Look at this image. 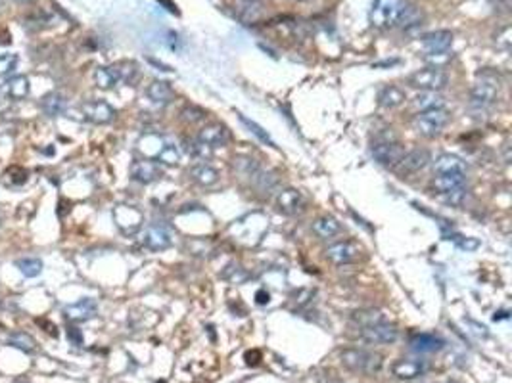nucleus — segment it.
Returning a JSON list of instances; mask_svg holds the SVG:
<instances>
[{
  "label": "nucleus",
  "instance_id": "obj_30",
  "mask_svg": "<svg viewBox=\"0 0 512 383\" xmlns=\"http://www.w3.org/2000/svg\"><path fill=\"white\" fill-rule=\"evenodd\" d=\"M412 106H415L418 111L443 108V98H441L438 92H422V95H418L417 98L412 100Z\"/></svg>",
  "mask_w": 512,
  "mask_h": 383
},
{
  "label": "nucleus",
  "instance_id": "obj_7",
  "mask_svg": "<svg viewBox=\"0 0 512 383\" xmlns=\"http://www.w3.org/2000/svg\"><path fill=\"white\" fill-rule=\"evenodd\" d=\"M371 154L380 165L395 169L399 165V162L403 159L405 148L403 144H399L398 140H380L372 146Z\"/></svg>",
  "mask_w": 512,
  "mask_h": 383
},
{
  "label": "nucleus",
  "instance_id": "obj_24",
  "mask_svg": "<svg viewBox=\"0 0 512 383\" xmlns=\"http://www.w3.org/2000/svg\"><path fill=\"white\" fill-rule=\"evenodd\" d=\"M313 232L323 240H331V238L342 234V224L334 217H318L317 221L313 222Z\"/></svg>",
  "mask_w": 512,
  "mask_h": 383
},
{
  "label": "nucleus",
  "instance_id": "obj_16",
  "mask_svg": "<svg viewBox=\"0 0 512 383\" xmlns=\"http://www.w3.org/2000/svg\"><path fill=\"white\" fill-rule=\"evenodd\" d=\"M431 162V155L428 150H412V152H405L403 159L399 162L398 169L401 175H412V173H418Z\"/></svg>",
  "mask_w": 512,
  "mask_h": 383
},
{
  "label": "nucleus",
  "instance_id": "obj_6",
  "mask_svg": "<svg viewBox=\"0 0 512 383\" xmlns=\"http://www.w3.org/2000/svg\"><path fill=\"white\" fill-rule=\"evenodd\" d=\"M114 222L117 229L121 230L125 236H135L138 230L142 229V224H144V215H142V211L135 205H117L114 209Z\"/></svg>",
  "mask_w": 512,
  "mask_h": 383
},
{
  "label": "nucleus",
  "instance_id": "obj_5",
  "mask_svg": "<svg viewBox=\"0 0 512 383\" xmlns=\"http://www.w3.org/2000/svg\"><path fill=\"white\" fill-rule=\"evenodd\" d=\"M409 87L412 88H420L424 92H438V90H443L447 87V73L443 69L438 68V66H430V68L418 69L412 75H409Z\"/></svg>",
  "mask_w": 512,
  "mask_h": 383
},
{
  "label": "nucleus",
  "instance_id": "obj_10",
  "mask_svg": "<svg viewBox=\"0 0 512 383\" xmlns=\"http://www.w3.org/2000/svg\"><path fill=\"white\" fill-rule=\"evenodd\" d=\"M361 329V337L367 343H374V345H386V343H393L398 339V328L390 322H378L372 326H364Z\"/></svg>",
  "mask_w": 512,
  "mask_h": 383
},
{
  "label": "nucleus",
  "instance_id": "obj_28",
  "mask_svg": "<svg viewBox=\"0 0 512 383\" xmlns=\"http://www.w3.org/2000/svg\"><path fill=\"white\" fill-rule=\"evenodd\" d=\"M14 265L25 278H37L44 269V265L39 257H23V259H18Z\"/></svg>",
  "mask_w": 512,
  "mask_h": 383
},
{
  "label": "nucleus",
  "instance_id": "obj_38",
  "mask_svg": "<svg viewBox=\"0 0 512 383\" xmlns=\"http://www.w3.org/2000/svg\"><path fill=\"white\" fill-rule=\"evenodd\" d=\"M443 195V200L447 203H451V205H460V203L465 202V197H466V188L465 186H460V188H455L451 190V192H445Z\"/></svg>",
  "mask_w": 512,
  "mask_h": 383
},
{
  "label": "nucleus",
  "instance_id": "obj_41",
  "mask_svg": "<svg viewBox=\"0 0 512 383\" xmlns=\"http://www.w3.org/2000/svg\"><path fill=\"white\" fill-rule=\"evenodd\" d=\"M18 2H33V0H18Z\"/></svg>",
  "mask_w": 512,
  "mask_h": 383
},
{
  "label": "nucleus",
  "instance_id": "obj_15",
  "mask_svg": "<svg viewBox=\"0 0 512 383\" xmlns=\"http://www.w3.org/2000/svg\"><path fill=\"white\" fill-rule=\"evenodd\" d=\"M96 310H98V307H96L95 299L85 297L81 301L68 305V307L64 309V316H66V320H69V322L81 324L90 320V318L96 315Z\"/></svg>",
  "mask_w": 512,
  "mask_h": 383
},
{
  "label": "nucleus",
  "instance_id": "obj_9",
  "mask_svg": "<svg viewBox=\"0 0 512 383\" xmlns=\"http://www.w3.org/2000/svg\"><path fill=\"white\" fill-rule=\"evenodd\" d=\"M81 114L85 119L96 125H108L115 119V109L104 100H88L81 104Z\"/></svg>",
  "mask_w": 512,
  "mask_h": 383
},
{
  "label": "nucleus",
  "instance_id": "obj_36",
  "mask_svg": "<svg viewBox=\"0 0 512 383\" xmlns=\"http://www.w3.org/2000/svg\"><path fill=\"white\" fill-rule=\"evenodd\" d=\"M179 157H181V154H179V150H177L175 144L167 142V146L162 150V154L157 155L155 162L163 163V165H177V163H179Z\"/></svg>",
  "mask_w": 512,
  "mask_h": 383
},
{
  "label": "nucleus",
  "instance_id": "obj_25",
  "mask_svg": "<svg viewBox=\"0 0 512 383\" xmlns=\"http://www.w3.org/2000/svg\"><path fill=\"white\" fill-rule=\"evenodd\" d=\"M445 345L443 339H439V337L431 336V334H418L411 339V351L415 353H436L439 351L441 347Z\"/></svg>",
  "mask_w": 512,
  "mask_h": 383
},
{
  "label": "nucleus",
  "instance_id": "obj_27",
  "mask_svg": "<svg viewBox=\"0 0 512 383\" xmlns=\"http://www.w3.org/2000/svg\"><path fill=\"white\" fill-rule=\"evenodd\" d=\"M465 175H436L434 181H431V186L438 190L439 194H445V192H451V190L465 186Z\"/></svg>",
  "mask_w": 512,
  "mask_h": 383
},
{
  "label": "nucleus",
  "instance_id": "obj_22",
  "mask_svg": "<svg viewBox=\"0 0 512 383\" xmlns=\"http://www.w3.org/2000/svg\"><path fill=\"white\" fill-rule=\"evenodd\" d=\"M2 92L12 98V100H23L29 95V81L25 75H16L10 77L4 85H2Z\"/></svg>",
  "mask_w": 512,
  "mask_h": 383
},
{
  "label": "nucleus",
  "instance_id": "obj_13",
  "mask_svg": "<svg viewBox=\"0 0 512 383\" xmlns=\"http://www.w3.org/2000/svg\"><path fill=\"white\" fill-rule=\"evenodd\" d=\"M277 209L284 215H299L305 209V197L296 188H284L277 195Z\"/></svg>",
  "mask_w": 512,
  "mask_h": 383
},
{
  "label": "nucleus",
  "instance_id": "obj_4",
  "mask_svg": "<svg viewBox=\"0 0 512 383\" xmlns=\"http://www.w3.org/2000/svg\"><path fill=\"white\" fill-rule=\"evenodd\" d=\"M340 358L345 368L359 372V374H374L382 368V356L371 353V351L345 349L340 353Z\"/></svg>",
  "mask_w": 512,
  "mask_h": 383
},
{
  "label": "nucleus",
  "instance_id": "obj_37",
  "mask_svg": "<svg viewBox=\"0 0 512 383\" xmlns=\"http://www.w3.org/2000/svg\"><path fill=\"white\" fill-rule=\"evenodd\" d=\"M181 117L182 121H186L192 125V123L203 121V119H206V111L198 108V106H186V108L181 111Z\"/></svg>",
  "mask_w": 512,
  "mask_h": 383
},
{
  "label": "nucleus",
  "instance_id": "obj_39",
  "mask_svg": "<svg viewBox=\"0 0 512 383\" xmlns=\"http://www.w3.org/2000/svg\"><path fill=\"white\" fill-rule=\"evenodd\" d=\"M455 242H457L458 248L466 249V251H474V249L480 248V242L474 238H455Z\"/></svg>",
  "mask_w": 512,
  "mask_h": 383
},
{
  "label": "nucleus",
  "instance_id": "obj_17",
  "mask_svg": "<svg viewBox=\"0 0 512 383\" xmlns=\"http://www.w3.org/2000/svg\"><path fill=\"white\" fill-rule=\"evenodd\" d=\"M453 44L451 31H434L422 37V47L430 56L447 54Z\"/></svg>",
  "mask_w": 512,
  "mask_h": 383
},
{
  "label": "nucleus",
  "instance_id": "obj_32",
  "mask_svg": "<svg viewBox=\"0 0 512 383\" xmlns=\"http://www.w3.org/2000/svg\"><path fill=\"white\" fill-rule=\"evenodd\" d=\"M351 320L357 324L359 328H364V326H372V324L384 322L386 318H384V315L380 312V310L363 309V310H357V312H353Z\"/></svg>",
  "mask_w": 512,
  "mask_h": 383
},
{
  "label": "nucleus",
  "instance_id": "obj_29",
  "mask_svg": "<svg viewBox=\"0 0 512 383\" xmlns=\"http://www.w3.org/2000/svg\"><path fill=\"white\" fill-rule=\"evenodd\" d=\"M112 68L115 69L119 83L133 85V83L136 81V77H138V68H136L135 61H129V60L117 61V63H112Z\"/></svg>",
  "mask_w": 512,
  "mask_h": 383
},
{
  "label": "nucleus",
  "instance_id": "obj_42",
  "mask_svg": "<svg viewBox=\"0 0 512 383\" xmlns=\"http://www.w3.org/2000/svg\"><path fill=\"white\" fill-rule=\"evenodd\" d=\"M0 224H2V221H0Z\"/></svg>",
  "mask_w": 512,
  "mask_h": 383
},
{
  "label": "nucleus",
  "instance_id": "obj_26",
  "mask_svg": "<svg viewBox=\"0 0 512 383\" xmlns=\"http://www.w3.org/2000/svg\"><path fill=\"white\" fill-rule=\"evenodd\" d=\"M405 92L401 90L399 87L395 85H388L384 87L380 92H378V104H380V108H386V109H393L401 106L405 102Z\"/></svg>",
  "mask_w": 512,
  "mask_h": 383
},
{
  "label": "nucleus",
  "instance_id": "obj_3",
  "mask_svg": "<svg viewBox=\"0 0 512 383\" xmlns=\"http://www.w3.org/2000/svg\"><path fill=\"white\" fill-rule=\"evenodd\" d=\"M449 119H451V114L445 108L426 109V111H418L415 121H412V127L417 130V135L434 138L447 127Z\"/></svg>",
  "mask_w": 512,
  "mask_h": 383
},
{
  "label": "nucleus",
  "instance_id": "obj_34",
  "mask_svg": "<svg viewBox=\"0 0 512 383\" xmlns=\"http://www.w3.org/2000/svg\"><path fill=\"white\" fill-rule=\"evenodd\" d=\"M10 345L16 347V349L25 351V353H31V351L37 349L35 339L29 334H25V332H16V334H12L10 336Z\"/></svg>",
  "mask_w": 512,
  "mask_h": 383
},
{
  "label": "nucleus",
  "instance_id": "obj_23",
  "mask_svg": "<svg viewBox=\"0 0 512 383\" xmlns=\"http://www.w3.org/2000/svg\"><path fill=\"white\" fill-rule=\"evenodd\" d=\"M426 370V364L422 360H398V363L391 366L393 376H398L399 379H415Z\"/></svg>",
  "mask_w": 512,
  "mask_h": 383
},
{
  "label": "nucleus",
  "instance_id": "obj_43",
  "mask_svg": "<svg viewBox=\"0 0 512 383\" xmlns=\"http://www.w3.org/2000/svg\"><path fill=\"white\" fill-rule=\"evenodd\" d=\"M451 383H455V382H451Z\"/></svg>",
  "mask_w": 512,
  "mask_h": 383
},
{
  "label": "nucleus",
  "instance_id": "obj_1",
  "mask_svg": "<svg viewBox=\"0 0 512 383\" xmlns=\"http://www.w3.org/2000/svg\"><path fill=\"white\" fill-rule=\"evenodd\" d=\"M418 12L409 0H374L369 21L376 29H393L399 25H417Z\"/></svg>",
  "mask_w": 512,
  "mask_h": 383
},
{
  "label": "nucleus",
  "instance_id": "obj_14",
  "mask_svg": "<svg viewBox=\"0 0 512 383\" xmlns=\"http://www.w3.org/2000/svg\"><path fill=\"white\" fill-rule=\"evenodd\" d=\"M196 138L202 142V144H206L208 148L215 150L227 146L230 140V135L229 130H227V127H222L219 123H209V125L200 128V133H198Z\"/></svg>",
  "mask_w": 512,
  "mask_h": 383
},
{
  "label": "nucleus",
  "instance_id": "obj_2",
  "mask_svg": "<svg viewBox=\"0 0 512 383\" xmlns=\"http://www.w3.org/2000/svg\"><path fill=\"white\" fill-rule=\"evenodd\" d=\"M499 81L493 75H478V81L472 87L470 92V108L474 111H485L495 106L499 100Z\"/></svg>",
  "mask_w": 512,
  "mask_h": 383
},
{
  "label": "nucleus",
  "instance_id": "obj_33",
  "mask_svg": "<svg viewBox=\"0 0 512 383\" xmlns=\"http://www.w3.org/2000/svg\"><path fill=\"white\" fill-rule=\"evenodd\" d=\"M238 117H240V121H242L244 125H246V127L249 128V133H251V135L257 136L259 140L265 142V144H267V146H270V148H277V144H275V140L270 138L269 133H267V130H265L263 127H259V125H257L256 121H251V119H248V117H246V115H242V114H238Z\"/></svg>",
  "mask_w": 512,
  "mask_h": 383
},
{
  "label": "nucleus",
  "instance_id": "obj_8",
  "mask_svg": "<svg viewBox=\"0 0 512 383\" xmlns=\"http://www.w3.org/2000/svg\"><path fill=\"white\" fill-rule=\"evenodd\" d=\"M361 253H363V248L357 242H351V240L332 243V245L324 249V257L331 262H334V265H338V267L357 261Z\"/></svg>",
  "mask_w": 512,
  "mask_h": 383
},
{
  "label": "nucleus",
  "instance_id": "obj_20",
  "mask_svg": "<svg viewBox=\"0 0 512 383\" xmlns=\"http://www.w3.org/2000/svg\"><path fill=\"white\" fill-rule=\"evenodd\" d=\"M146 96H148L154 104H157V106H167V104H171V102L175 100L173 88H171V85L165 81L150 83L148 88H146Z\"/></svg>",
  "mask_w": 512,
  "mask_h": 383
},
{
  "label": "nucleus",
  "instance_id": "obj_12",
  "mask_svg": "<svg viewBox=\"0 0 512 383\" xmlns=\"http://www.w3.org/2000/svg\"><path fill=\"white\" fill-rule=\"evenodd\" d=\"M163 175L162 167L160 163L154 162V159H136L131 165V178L141 184H152V182L160 181Z\"/></svg>",
  "mask_w": 512,
  "mask_h": 383
},
{
  "label": "nucleus",
  "instance_id": "obj_21",
  "mask_svg": "<svg viewBox=\"0 0 512 383\" xmlns=\"http://www.w3.org/2000/svg\"><path fill=\"white\" fill-rule=\"evenodd\" d=\"M41 109L42 114L48 115V117H60L68 109V100L60 92H48V95L42 96Z\"/></svg>",
  "mask_w": 512,
  "mask_h": 383
},
{
  "label": "nucleus",
  "instance_id": "obj_18",
  "mask_svg": "<svg viewBox=\"0 0 512 383\" xmlns=\"http://www.w3.org/2000/svg\"><path fill=\"white\" fill-rule=\"evenodd\" d=\"M436 175H465L468 173V167H466V163L457 157V155H451V154H443L439 155L438 159H436Z\"/></svg>",
  "mask_w": 512,
  "mask_h": 383
},
{
  "label": "nucleus",
  "instance_id": "obj_35",
  "mask_svg": "<svg viewBox=\"0 0 512 383\" xmlns=\"http://www.w3.org/2000/svg\"><path fill=\"white\" fill-rule=\"evenodd\" d=\"M184 150H186V154L192 155V157H198V159H206L211 155V148H208L206 144L198 140V138H186L184 140Z\"/></svg>",
  "mask_w": 512,
  "mask_h": 383
},
{
  "label": "nucleus",
  "instance_id": "obj_40",
  "mask_svg": "<svg viewBox=\"0 0 512 383\" xmlns=\"http://www.w3.org/2000/svg\"><path fill=\"white\" fill-rule=\"evenodd\" d=\"M256 301L257 305H267V303L270 301V296L265 291V289H259L256 293Z\"/></svg>",
  "mask_w": 512,
  "mask_h": 383
},
{
  "label": "nucleus",
  "instance_id": "obj_19",
  "mask_svg": "<svg viewBox=\"0 0 512 383\" xmlns=\"http://www.w3.org/2000/svg\"><path fill=\"white\" fill-rule=\"evenodd\" d=\"M189 175L198 186H203V188L215 186L217 182H219V171L211 167V165H208V163H198V165H194L189 171Z\"/></svg>",
  "mask_w": 512,
  "mask_h": 383
},
{
  "label": "nucleus",
  "instance_id": "obj_11",
  "mask_svg": "<svg viewBox=\"0 0 512 383\" xmlns=\"http://www.w3.org/2000/svg\"><path fill=\"white\" fill-rule=\"evenodd\" d=\"M173 243V238H171V232H169L163 224H150L148 229L144 230V236H142V245L150 251H165L167 248H171Z\"/></svg>",
  "mask_w": 512,
  "mask_h": 383
},
{
  "label": "nucleus",
  "instance_id": "obj_31",
  "mask_svg": "<svg viewBox=\"0 0 512 383\" xmlns=\"http://www.w3.org/2000/svg\"><path fill=\"white\" fill-rule=\"evenodd\" d=\"M95 83L96 87L102 88V90H109V88H114L119 79H117V73H115V69L112 66H106V68H98L95 71Z\"/></svg>",
  "mask_w": 512,
  "mask_h": 383
}]
</instances>
